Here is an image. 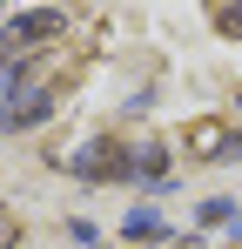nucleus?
Instances as JSON below:
<instances>
[{
  "label": "nucleus",
  "instance_id": "1",
  "mask_svg": "<svg viewBox=\"0 0 242 249\" xmlns=\"http://www.w3.org/2000/svg\"><path fill=\"white\" fill-rule=\"evenodd\" d=\"M68 20H61V7H34V14H20L7 34H0V54H14V47H40V41H54Z\"/></svg>",
  "mask_w": 242,
  "mask_h": 249
},
{
  "label": "nucleus",
  "instance_id": "2",
  "mask_svg": "<svg viewBox=\"0 0 242 249\" xmlns=\"http://www.w3.org/2000/svg\"><path fill=\"white\" fill-rule=\"evenodd\" d=\"M128 168H135V155H128L121 142H94L87 155H74V175H81V182H121Z\"/></svg>",
  "mask_w": 242,
  "mask_h": 249
},
{
  "label": "nucleus",
  "instance_id": "3",
  "mask_svg": "<svg viewBox=\"0 0 242 249\" xmlns=\"http://www.w3.org/2000/svg\"><path fill=\"white\" fill-rule=\"evenodd\" d=\"M128 236H161V215L155 209H135V215H128Z\"/></svg>",
  "mask_w": 242,
  "mask_h": 249
},
{
  "label": "nucleus",
  "instance_id": "4",
  "mask_svg": "<svg viewBox=\"0 0 242 249\" xmlns=\"http://www.w3.org/2000/svg\"><path fill=\"white\" fill-rule=\"evenodd\" d=\"M135 168H141V175H161V168H168V155H161V148H141V155H135Z\"/></svg>",
  "mask_w": 242,
  "mask_h": 249
},
{
  "label": "nucleus",
  "instance_id": "5",
  "mask_svg": "<svg viewBox=\"0 0 242 249\" xmlns=\"http://www.w3.org/2000/svg\"><path fill=\"white\" fill-rule=\"evenodd\" d=\"M215 27H222V34H242V7H222V14H215Z\"/></svg>",
  "mask_w": 242,
  "mask_h": 249
},
{
  "label": "nucleus",
  "instance_id": "6",
  "mask_svg": "<svg viewBox=\"0 0 242 249\" xmlns=\"http://www.w3.org/2000/svg\"><path fill=\"white\" fill-rule=\"evenodd\" d=\"M7 236H14V222H7V215H0V249H7Z\"/></svg>",
  "mask_w": 242,
  "mask_h": 249
},
{
  "label": "nucleus",
  "instance_id": "7",
  "mask_svg": "<svg viewBox=\"0 0 242 249\" xmlns=\"http://www.w3.org/2000/svg\"><path fill=\"white\" fill-rule=\"evenodd\" d=\"M0 128H7V108H0Z\"/></svg>",
  "mask_w": 242,
  "mask_h": 249
}]
</instances>
